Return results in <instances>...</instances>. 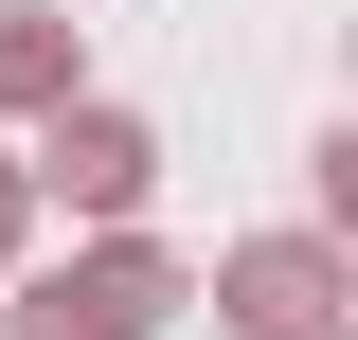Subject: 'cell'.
Here are the masks:
<instances>
[{
	"label": "cell",
	"instance_id": "1",
	"mask_svg": "<svg viewBox=\"0 0 358 340\" xmlns=\"http://www.w3.org/2000/svg\"><path fill=\"white\" fill-rule=\"evenodd\" d=\"M179 304H197V269H179L162 233H90L72 269H18L0 340H162Z\"/></svg>",
	"mask_w": 358,
	"mask_h": 340
},
{
	"label": "cell",
	"instance_id": "2",
	"mask_svg": "<svg viewBox=\"0 0 358 340\" xmlns=\"http://www.w3.org/2000/svg\"><path fill=\"white\" fill-rule=\"evenodd\" d=\"M18 179H36V215H90V233H143V197H162V126H143L126 90H72V108H36Z\"/></svg>",
	"mask_w": 358,
	"mask_h": 340
},
{
	"label": "cell",
	"instance_id": "3",
	"mask_svg": "<svg viewBox=\"0 0 358 340\" xmlns=\"http://www.w3.org/2000/svg\"><path fill=\"white\" fill-rule=\"evenodd\" d=\"M197 304L233 340H341V233H233Z\"/></svg>",
	"mask_w": 358,
	"mask_h": 340
},
{
	"label": "cell",
	"instance_id": "4",
	"mask_svg": "<svg viewBox=\"0 0 358 340\" xmlns=\"http://www.w3.org/2000/svg\"><path fill=\"white\" fill-rule=\"evenodd\" d=\"M90 90V36L54 18V0H0V126H36V108H72Z\"/></svg>",
	"mask_w": 358,
	"mask_h": 340
},
{
	"label": "cell",
	"instance_id": "5",
	"mask_svg": "<svg viewBox=\"0 0 358 340\" xmlns=\"http://www.w3.org/2000/svg\"><path fill=\"white\" fill-rule=\"evenodd\" d=\"M18 251H36V179H18V143H0V287H18Z\"/></svg>",
	"mask_w": 358,
	"mask_h": 340
}]
</instances>
